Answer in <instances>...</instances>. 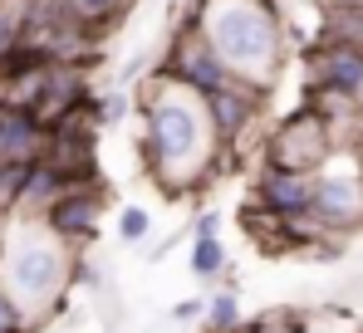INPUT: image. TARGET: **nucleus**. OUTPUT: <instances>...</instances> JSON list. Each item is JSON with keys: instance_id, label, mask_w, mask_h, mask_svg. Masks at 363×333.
Here are the masks:
<instances>
[{"instance_id": "nucleus-5", "label": "nucleus", "mask_w": 363, "mask_h": 333, "mask_svg": "<svg viewBox=\"0 0 363 333\" xmlns=\"http://www.w3.org/2000/svg\"><path fill=\"white\" fill-rule=\"evenodd\" d=\"M260 89H250V84H226V89H216V94H206L201 98V108H206V123H211V132H216V147H241V137L255 128V118H260Z\"/></svg>"}, {"instance_id": "nucleus-1", "label": "nucleus", "mask_w": 363, "mask_h": 333, "mask_svg": "<svg viewBox=\"0 0 363 333\" xmlns=\"http://www.w3.org/2000/svg\"><path fill=\"white\" fill-rule=\"evenodd\" d=\"M191 20L241 84L270 94L285 64L280 0H191Z\"/></svg>"}, {"instance_id": "nucleus-7", "label": "nucleus", "mask_w": 363, "mask_h": 333, "mask_svg": "<svg viewBox=\"0 0 363 333\" xmlns=\"http://www.w3.org/2000/svg\"><path fill=\"white\" fill-rule=\"evenodd\" d=\"M99 216H104V186H99V181H74L64 196L50 201L45 225L74 245V240H89V235H94Z\"/></svg>"}, {"instance_id": "nucleus-19", "label": "nucleus", "mask_w": 363, "mask_h": 333, "mask_svg": "<svg viewBox=\"0 0 363 333\" xmlns=\"http://www.w3.org/2000/svg\"><path fill=\"white\" fill-rule=\"evenodd\" d=\"M25 329V309L5 294V284H0V333H20Z\"/></svg>"}, {"instance_id": "nucleus-16", "label": "nucleus", "mask_w": 363, "mask_h": 333, "mask_svg": "<svg viewBox=\"0 0 363 333\" xmlns=\"http://www.w3.org/2000/svg\"><path fill=\"white\" fill-rule=\"evenodd\" d=\"M20 40H25V5H15V0H0V59L10 55Z\"/></svg>"}, {"instance_id": "nucleus-18", "label": "nucleus", "mask_w": 363, "mask_h": 333, "mask_svg": "<svg viewBox=\"0 0 363 333\" xmlns=\"http://www.w3.org/2000/svg\"><path fill=\"white\" fill-rule=\"evenodd\" d=\"M89 113H94V123H99V128H108V123L128 118V98H123V94H104V98H89Z\"/></svg>"}, {"instance_id": "nucleus-13", "label": "nucleus", "mask_w": 363, "mask_h": 333, "mask_svg": "<svg viewBox=\"0 0 363 333\" xmlns=\"http://www.w3.org/2000/svg\"><path fill=\"white\" fill-rule=\"evenodd\" d=\"M69 5H74V15L84 20V30H89V35H104V30L118 20L133 0H69Z\"/></svg>"}, {"instance_id": "nucleus-12", "label": "nucleus", "mask_w": 363, "mask_h": 333, "mask_svg": "<svg viewBox=\"0 0 363 333\" xmlns=\"http://www.w3.org/2000/svg\"><path fill=\"white\" fill-rule=\"evenodd\" d=\"M191 275L206 279V284L226 275V245L216 235H196V245H191Z\"/></svg>"}, {"instance_id": "nucleus-8", "label": "nucleus", "mask_w": 363, "mask_h": 333, "mask_svg": "<svg viewBox=\"0 0 363 333\" xmlns=\"http://www.w3.org/2000/svg\"><path fill=\"white\" fill-rule=\"evenodd\" d=\"M260 211L290 221V216H309L314 206V176L309 171H285V166H260V181H255V196H250Z\"/></svg>"}, {"instance_id": "nucleus-17", "label": "nucleus", "mask_w": 363, "mask_h": 333, "mask_svg": "<svg viewBox=\"0 0 363 333\" xmlns=\"http://www.w3.org/2000/svg\"><path fill=\"white\" fill-rule=\"evenodd\" d=\"M147 230H152V216H147L143 206H123V216H118V240H123V245L147 240Z\"/></svg>"}, {"instance_id": "nucleus-21", "label": "nucleus", "mask_w": 363, "mask_h": 333, "mask_svg": "<svg viewBox=\"0 0 363 333\" xmlns=\"http://www.w3.org/2000/svg\"><path fill=\"white\" fill-rule=\"evenodd\" d=\"M201 309H206V299H201V304H196V299H186V304H177V309H172V314H177V319H196V314H201Z\"/></svg>"}, {"instance_id": "nucleus-3", "label": "nucleus", "mask_w": 363, "mask_h": 333, "mask_svg": "<svg viewBox=\"0 0 363 333\" xmlns=\"http://www.w3.org/2000/svg\"><path fill=\"white\" fill-rule=\"evenodd\" d=\"M69 275H74V260H69L64 235H55L45 221L10 225V235L0 245V284L25 314L55 304L64 294V284H69Z\"/></svg>"}, {"instance_id": "nucleus-4", "label": "nucleus", "mask_w": 363, "mask_h": 333, "mask_svg": "<svg viewBox=\"0 0 363 333\" xmlns=\"http://www.w3.org/2000/svg\"><path fill=\"white\" fill-rule=\"evenodd\" d=\"M334 123L304 98L295 113H285L275 123V132L265 137V166H285V171H324V162L334 157Z\"/></svg>"}, {"instance_id": "nucleus-10", "label": "nucleus", "mask_w": 363, "mask_h": 333, "mask_svg": "<svg viewBox=\"0 0 363 333\" xmlns=\"http://www.w3.org/2000/svg\"><path fill=\"white\" fill-rule=\"evenodd\" d=\"M319 10H324L319 40L359 45V50H363V0H319Z\"/></svg>"}, {"instance_id": "nucleus-6", "label": "nucleus", "mask_w": 363, "mask_h": 333, "mask_svg": "<svg viewBox=\"0 0 363 333\" xmlns=\"http://www.w3.org/2000/svg\"><path fill=\"white\" fill-rule=\"evenodd\" d=\"M309 216L324 230H344L363 221V176L349 171H314V206Z\"/></svg>"}, {"instance_id": "nucleus-9", "label": "nucleus", "mask_w": 363, "mask_h": 333, "mask_svg": "<svg viewBox=\"0 0 363 333\" xmlns=\"http://www.w3.org/2000/svg\"><path fill=\"white\" fill-rule=\"evenodd\" d=\"M74 186V171L69 166H60L55 157H35V166H30V181H25V201H20V211H50V201L55 196H64Z\"/></svg>"}, {"instance_id": "nucleus-2", "label": "nucleus", "mask_w": 363, "mask_h": 333, "mask_svg": "<svg viewBox=\"0 0 363 333\" xmlns=\"http://www.w3.org/2000/svg\"><path fill=\"white\" fill-rule=\"evenodd\" d=\"M216 147V132L206 123V108L196 94L177 84L152 79V94L143 103V162L157 176V186L177 181H201L206 157Z\"/></svg>"}, {"instance_id": "nucleus-14", "label": "nucleus", "mask_w": 363, "mask_h": 333, "mask_svg": "<svg viewBox=\"0 0 363 333\" xmlns=\"http://www.w3.org/2000/svg\"><path fill=\"white\" fill-rule=\"evenodd\" d=\"M206 324H211V333H236L241 329V299L231 289H216L206 299Z\"/></svg>"}, {"instance_id": "nucleus-20", "label": "nucleus", "mask_w": 363, "mask_h": 333, "mask_svg": "<svg viewBox=\"0 0 363 333\" xmlns=\"http://www.w3.org/2000/svg\"><path fill=\"white\" fill-rule=\"evenodd\" d=\"M191 230H196V235H216V230H221V216H216V211H201Z\"/></svg>"}, {"instance_id": "nucleus-15", "label": "nucleus", "mask_w": 363, "mask_h": 333, "mask_svg": "<svg viewBox=\"0 0 363 333\" xmlns=\"http://www.w3.org/2000/svg\"><path fill=\"white\" fill-rule=\"evenodd\" d=\"M304 333H363V329L349 309H319V314H304Z\"/></svg>"}, {"instance_id": "nucleus-11", "label": "nucleus", "mask_w": 363, "mask_h": 333, "mask_svg": "<svg viewBox=\"0 0 363 333\" xmlns=\"http://www.w3.org/2000/svg\"><path fill=\"white\" fill-rule=\"evenodd\" d=\"M30 166L25 157H5L0 162V216H10V211H20V201H25V181H30Z\"/></svg>"}]
</instances>
